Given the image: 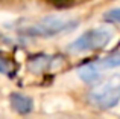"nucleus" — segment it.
Returning <instances> with one entry per match:
<instances>
[{
  "label": "nucleus",
  "instance_id": "nucleus-3",
  "mask_svg": "<svg viewBox=\"0 0 120 119\" xmlns=\"http://www.w3.org/2000/svg\"><path fill=\"white\" fill-rule=\"evenodd\" d=\"M112 38V31L109 28H96V29H90L81 37H78L70 46L68 51L70 52H87V51H94V49H100L109 43Z\"/></svg>",
  "mask_w": 120,
  "mask_h": 119
},
{
  "label": "nucleus",
  "instance_id": "nucleus-4",
  "mask_svg": "<svg viewBox=\"0 0 120 119\" xmlns=\"http://www.w3.org/2000/svg\"><path fill=\"white\" fill-rule=\"evenodd\" d=\"M120 66V54L111 55V57H106L103 60H97L94 63H90V64H85L79 69V76L84 81L90 83V81H94L100 76V73L108 69H114Z\"/></svg>",
  "mask_w": 120,
  "mask_h": 119
},
{
  "label": "nucleus",
  "instance_id": "nucleus-2",
  "mask_svg": "<svg viewBox=\"0 0 120 119\" xmlns=\"http://www.w3.org/2000/svg\"><path fill=\"white\" fill-rule=\"evenodd\" d=\"M75 26H76V21L71 20V18L50 15V17L41 18L40 21L30 24L29 28H24L21 32L30 37H52L64 32V31L71 29Z\"/></svg>",
  "mask_w": 120,
  "mask_h": 119
},
{
  "label": "nucleus",
  "instance_id": "nucleus-8",
  "mask_svg": "<svg viewBox=\"0 0 120 119\" xmlns=\"http://www.w3.org/2000/svg\"><path fill=\"white\" fill-rule=\"evenodd\" d=\"M0 72H3V73L6 75H12V66L9 61H6V60H3L0 57Z\"/></svg>",
  "mask_w": 120,
  "mask_h": 119
},
{
  "label": "nucleus",
  "instance_id": "nucleus-1",
  "mask_svg": "<svg viewBox=\"0 0 120 119\" xmlns=\"http://www.w3.org/2000/svg\"><path fill=\"white\" fill-rule=\"evenodd\" d=\"M88 101L99 108H111L120 101V75L100 81L88 93Z\"/></svg>",
  "mask_w": 120,
  "mask_h": 119
},
{
  "label": "nucleus",
  "instance_id": "nucleus-6",
  "mask_svg": "<svg viewBox=\"0 0 120 119\" xmlns=\"http://www.w3.org/2000/svg\"><path fill=\"white\" fill-rule=\"evenodd\" d=\"M103 17H105V20H108V21H119L120 23V8H116V9L108 11Z\"/></svg>",
  "mask_w": 120,
  "mask_h": 119
},
{
  "label": "nucleus",
  "instance_id": "nucleus-5",
  "mask_svg": "<svg viewBox=\"0 0 120 119\" xmlns=\"http://www.w3.org/2000/svg\"><path fill=\"white\" fill-rule=\"evenodd\" d=\"M11 104L15 108V111L21 115H26L32 110V101H30L27 96L21 95V93H14L11 95Z\"/></svg>",
  "mask_w": 120,
  "mask_h": 119
},
{
  "label": "nucleus",
  "instance_id": "nucleus-7",
  "mask_svg": "<svg viewBox=\"0 0 120 119\" xmlns=\"http://www.w3.org/2000/svg\"><path fill=\"white\" fill-rule=\"evenodd\" d=\"M47 2L50 3V5H53L55 8H68V6L73 5V0H47Z\"/></svg>",
  "mask_w": 120,
  "mask_h": 119
}]
</instances>
